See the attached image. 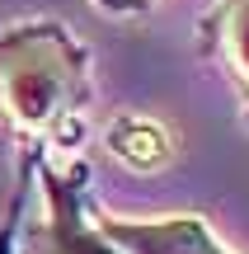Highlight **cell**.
<instances>
[{
  "label": "cell",
  "mask_w": 249,
  "mask_h": 254,
  "mask_svg": "<svg viewBox=\"0 0 249 254\" xmlns=\"http://www.w3.org/2000/svg\"><path fill=\"white\" fill-rule=\"evenodd\" d=\"M94 109V52L61 19L0 28V123L24 155H80Z\"/></svg>",
  "instance_id": "cell-1"
},
{
  "label": "cell",
  "mask_w": 249,
  "mask_h": 254,
  "mask_svg": "<svg viewBox=\"0 0 249 254\" xmlns=\"http://www.w3.org/2000/svg\"><path fill=\"white\" fill-rule=\"evenodd\" d=\"M33 179L43 193L38 217L24 226L14 254H122L103 240L94 226V202H90V165L80 155H28Z\"/></svg>",
  "instance_id": "cell-2"
},
{
  "label": "cell",
  "mask_w": 249,
  "mask_h": 254,
  "mask_svg": "<svg viewBox=\"0 0 249 254\" xmlns=\"http://www.w3.org/2000/svg\"><path fill=\"white\" fill-rule=\"evenodd\" d=\"M94 226L122 254H235L202 212H174V217H146V221L94 212Z\"/></svg>",
  "instance_id": "cell-3"
},
{
  "label": "cell",
  "mask_w": 249,
  "mask_h": 254,
  "mask_svg": "<svg viewBox=\"0 0 249 254\" xmlns=\"http://www.w3.org/2000/svg\"><path fill=\"white\" fill-rule=\"evenodd\" d=\"M193 47L235 90L240 118L249 127V0H212L202 9V19H198Z\"/></svg>",
  "instance_id": "cell-4"
},
{
  "label": "cell",
  "mask_w": 249,
  "mask_h": 254,
  "mask_svg": "<svg viewBox=\"0 0 249 254\" xmlns=\"http://www.w3.org/2000/svg\"><path fill=\"white\" fill-rule=\"evenodd\" d=\"M103 146L108 155L132 174H165L174 165L179 146H174V132H169L160 118L150 113H137V109H122L113 113L108 127H103Z\"/></svg>",
  "instance_id": "cell-5"
},
{
  "label": "cell",
  "mask_w": 249,
  "mask_h": 254,
  "mask_svg": "<svg viewBox=\"0 0 249 254\" xmlns=\"http://www.w3.org/2000/svg\"><path fill=\"white\" fill-rule=\"evenodd\" d=\"M28 179H33V165H28V160H19V189H14V198H9V217H5V226H0V254H5L9 245H14V226H19V202H24V189H28Z\"/></svg>",
  "instance_id": "cell-6"
},
{
  "label": "cell",
  "mask_w": 249,
  "mask_h": 254,
  "mask_svg": "<svg viewBox=\"0 0 249 254\" xmlns=\"http://www.w3.org/2000/svg\"><path fill=\"white\" fill-rule=\"evenodd\" d=\"M99 14H108V19H146L155 5H165V0H90Z\"/></svg>",
  "instance_id": "cell-7"
}]
</instances>
